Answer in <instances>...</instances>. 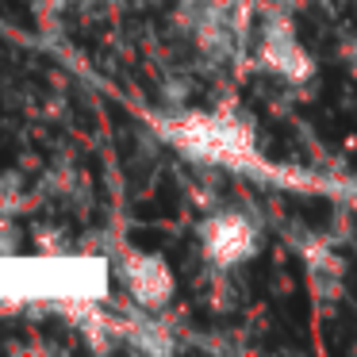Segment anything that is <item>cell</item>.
<instances>
[{
	"label": "cell",
	"instance_id": "obj_5",
	"mask_svg": "<svg viewBox=\"0 0 357 357\" xmlns=\"http://www.w3.org/2000/svg\"><path fill=\"white\" fill-rule=\"evenodd\" d=\"M303 269H307V288L319 303H334L346 288V265L326 242H311L303 250Z\"/></svg>",
	"mask_w": 357,
	"mask_h": 357
},
{
	"label": "cell",
	"instance_id": "obj_9",
	"mask_svg": "<svg viewBox=\"0 0 357 357\" xmlns=\"http://www.w3.org/2000/svg\"><path fill=\"white\" fill-rule=\"evenodd\" d=\"M50 4H62V0H50Z\"/></svg>",
	"mask_w": 357,
	"mask_h": 357
},
{
	"label": "cell",
	"instance_id": "obj_6",
	"mask_svg": "<svg viewBox=\"0 0 357 357\" xmlns=\"http://www.w3.org/2000/svg\"><path fill=\"white\" fill-rule=\"evenodd\" d=\"M16 246H20V234H16V227H12L8 219H0V257L16 254Z\"/></svg>",
	"mask_w": 357,
	"mask_h": 357
},
{
	"label": "cell",
	"instance_id": "obj_4",
	"mask_svg": "<svg viewBox=\"0 0 357 357\" xmlns=\"http://www.w3.org/2000/svg\"><path fill=\"white\" fill-rule=\"evenodd\" d=\"M116 265H119V280H123V288L131 292V300L139 303V307L162 311L165 303H169V296H173V273H169V265H165L162 257L119 246Z\"/></svg>",
	"mask_w": 357,
	"mask_h": 357
},
{
	"label": "cell",
	"instance_id": "obj_8",
	"mask_svg": "<svg viewBox=\"0 0 357 357\" xmlns=\"http://www.w3.org/2000/svg\"><path fill=\"white\" fill-rule=\"evenodd\" d=\"M192 4H238V0H192Z\"/></svg>",
	"mask_w": 357,
	"mask_h": 357
},
{
	"label": "cell",
	"instance_id": "obj_3",
	"mask_svg": "<svg viewBox=\"0 0 357 357\" xmlns=\"http://www.w3.org/2000/svg\"><path fill=\"white\" fill-rule=\"evenodd\" d=\"M200 250L215 269H234V265H246L250 257H257L261 234L242 211H219V215L204 219Z\"/></svg>",
	"mask_w": 357,
	"mask_h": 357
},
{
	"label": "cell",
	"instance_id": "obj_2",
	"mask_svg": "<svg viewBox=\"0 0 357 357\" xmlns=\"http://www.w3.org/2000/svg\"><path fill=\"white\" fill-rule=\"evenodd\" d=\"M257 66L273 77L288 81V85H307L315 77V62L303 50L296 27L288 24L284 16H269L261 24V35H257Z\"/></svg>",
	"mask_w": 357,
	"mask_h": 357
},
{
	"label": "cell",
	"instance_id": "obj_7",
	"mask_svg": "<svg viewBox=\"0 0 357 357\" xmlns=\"http://www.w3.org/2000/svg\"><path fill=\"white\" fill-rule=\"evenodd\" d=\"M346 62H349V70L357 73V43H354V47H346Z\"/></svg>",
	"mask_w": 357,
	"mask_h": 357
},
{
	"label": "cell",
	"instance_id": "obj_1",
	"mask_svg": "<svg viewBox=\"0 0 357 357\" xmlns=\"http://www.w3.org/2000/svg\"><path fill=\"white\" fill-rule=\"evenodd\" d=\"M162 139L185 158L204 165H223V169L246 173V177H265L277 185H307L292 169H277L257 154L254 127L234 112H177L158 123Z\"/></svg>",
	"mask_w": 357,
	"mask_h": 357
}]
</instances>
